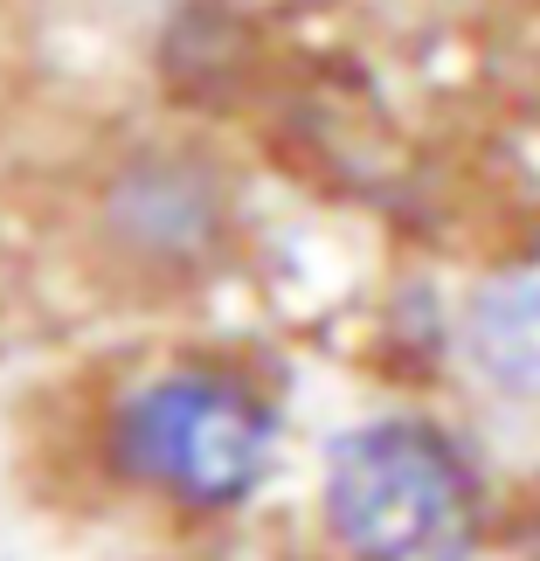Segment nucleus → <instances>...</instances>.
Segmentation results:
<instances>
[{
  "label": "nucleus",
  "instance_id": "nucleus-5",
  "mask_svg": "<svg viewBox=\"0 0 540 561\" xmlns=\"http://www.w3.org/2000/svg\"><path fill=\"white\" fill-rule=\"evenodd\" d=\"M28 0H0V112L14 104L21 77H28Z\"/></svg>",
  "mask_w": 540,
  "mask_h": 561
},
{
  "label": "nucleus",
  "instance_id": "nucleus-2",
  "mask_svg": "<svg viewBox=\"0 0 540 561\" xmlns=\"http://www.w3.org/2000/svg\"><path fill=\"white\" fill-rule=\"evenodd\" d=\"M62 250L125 312L194 306L250 250V181L208 125H118L62 181Z\"/></svg>",
  "mask_w": 540,
  "mask_h": 561
},
{
  "label": "nucleus",
  "instance_id": "nucleus-1",
  "mask_svg": "<svg viewBox=\"0 0 540 561\" xmlns=\"http://www.w3.org/2000/svg\"><path fill=\"white\" fill-rule=\"evenodd\" d=\"M285 437L291 409L271 360L174 340L104 368L70 444L104 500L166 527H229L271 492Z\"/></svg>",
  "mask_w": 540,
  "mask_h": 561
},
{
  "label": "nucleus",
  "instance_id": "nucleus-4",
  "mask_svg": "<svg viewBox=\"0 0 540 561\" xmlns=\"http://www.w3.org/2000/svg\"><path fill=\"white\" fill-rule=\"evenodd\" d=\"M450 347L492 402L540 416V229L471 271L450 312Z\"/></svg>",
  "mask_w": 540,
  "mask_h": 561
},
{
  "label": "nucleus",
  "instance_id": "nucleus-3",
  "mask_svg": "<svg viewBox=\"0 0 540 561\" xmlns=\"http://www.w3.org/2000/svg\"><path fill=\"white\" fill-rule=\"evenodd\" d=\"M312 520L333 561H485L499 506L458 423L381 402L326 437Z\"/></svg>",
  "mask_w": 540,
  "mask_h": 561
}]
</instances>
